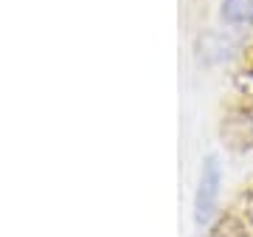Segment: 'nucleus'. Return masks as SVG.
<instances>
[{
  "instance_id": "f257e3e1",
  "label": "nucleus",
  "mask_w": 253,
  "mask_h": 237,
  "mask_svg": "<svg viewBox=\"0 0 253 237\" xmlns=\"http://www.w3.org/2000/svg\"><path fill=\"white\" fill-rule=\"evenodd\" d=\"M217 192H219V167H217V158H208L203 178H200V189H197V223H206L211 218Z\"/></svg>"
},
{
  "instance_id": "f03ea898",
  "label": "nucleus",
  "mask_w": 253,
  "mask_h": 237,
  "mask_svg": "<svg viewBox=\"0 0 253 237\" xmlns=\"http://www.w3.org/2000/svg\"><path fill=\"white\" fill-rule=\"evenodd\" d=\"M222 17L228 23H253V0H225Z\"/></svg>"
}]
</instances>
